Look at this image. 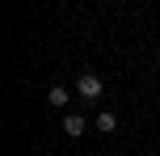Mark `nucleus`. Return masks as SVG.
<instances>
[{"label": "nucleus", "mask_w": 160, "mask_h": 156, "mask_svg": "<svg viewBox=\"0 0 160 156\" xmlns=\"http://www.w3.org/2000/svg\"><path fill=\"white\" fill-rule=\"evenodd\" d=\"M101 89H105V84H101V76H97V72H80V76H76V93H80L84 101H97V97H101Z\"/></svg>", "instance_id": "obj_1"}, {"label": "nucleus", "mask_w": 160, "mask_h": 156, "mask_svg": "<svg viewBox=\"0 0 160 156\" xmlns=\"http://www.w3.org/2000/svg\"><path fill=\"white\" fill-rule=\"evenodd\" d=\"M84 127H88L84 114H68V118H63V135H68V139H80V135H84Z\"/></svg>", "instance_id": "obj_2"}, {"label": "nucleus", "mask_w": 160, "mask_h": 156, "mask_svg": "<svg viewBox=\"0 0 160 156\" xmlns=\"http://www.w3.org/2000/svg\"><path fill=\"white\" fill-rule=\"evenodd\" d=\"M93 127H97V131H101V135H114V131H118V118H114L110 110H101V114H97V123H93Z\"/></svg>", "instance_id": "obj_3"}, {"label": "nucleus", "mask_w": 160, "mask_h": 156, "mask_svg": "<svg viewBox=\"0 0 160 156\" xmlns=\"http://www.w3.org/2000/svg\"><path fill=\"white\" fill-rule=\"evenodd\" d=\"M47 101H51V106H55V110H63V106H68V89H63V84H51Z\"/></svg>", "instance_id": "obj_4"}]
</instances>
